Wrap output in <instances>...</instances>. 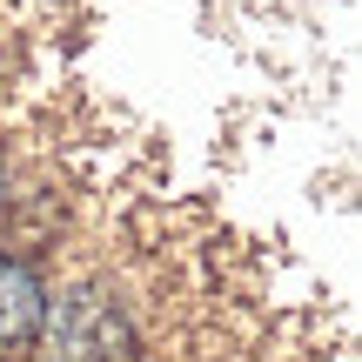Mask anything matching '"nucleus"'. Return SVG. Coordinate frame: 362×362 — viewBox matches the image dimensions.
I'll use <instances>...</instances> for the list:
<instances>
[{
    "instance_id": "f257e3e1",
    "label": "nucleus",
    "mask_w": 362,
    "mask_h": 362,
    "mask_svg": "<svg viewBox=\"0 0 362 362\" xmlns=\"http://www.w3.org/2000/svg\"><path fill=\"white\" fill-rule=\"evenodd\" d=\"M47 282L27 255H7L0 248V349H27V342L47 329Z\"/></svg>"
},
{
    "instance_id": "f03ea898",
    "label": "nucleus",
    "mask_w": 362,
    "mask_h": 362,
    "mask_svg": "<svg viewBox=\"0 0 362 362\" xmlns=\"http://www.w3.org/2000/svg\"><path fill=\"white\" fill-rule=\"evenodd\" d=\"M0 202H7V155H0Z\"/></svg>"
}]
</instances>
